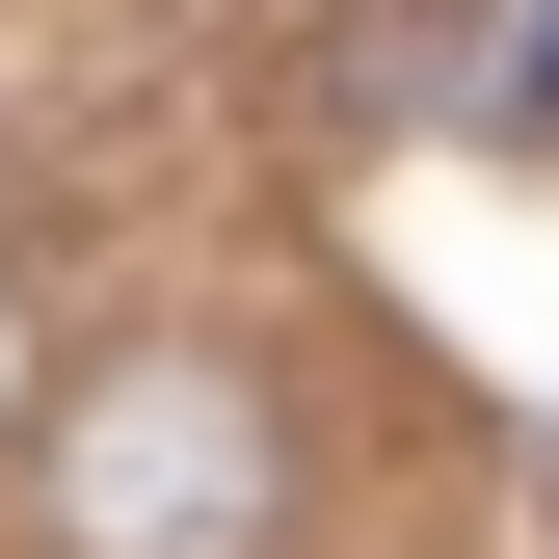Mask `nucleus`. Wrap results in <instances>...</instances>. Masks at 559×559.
<instances>
[{
  "mask_svg": "<svg viewBox=\"0 0 559 559\" xmlns=\"http://www.w3.org/2000/svg\"><path fill=\"white\" fill-rule=\"evenodd\" d=\"M27 533L53 559H266V400L240 373H107V400H53V453H27Z\"/></svg>",
  "mask_w": 559,
  "mask_h": 559,
  "instance_id": "obj_1",
  "label": "nucleus"
},
{
  "mask_svg": "<svg viewBox=\"0 0 559 559\" xmlns=\"http://www.w3.org/2000/svg\"><path fill=\"white\" fill-rule=\"evenodd\" d=\"M453 53H479V0H320V27H294V107L373 133V107H427Z\"/></svg>",
  "mask_w": 559,
  "mask_h": 559,
  "instance_id": "obj_2",
  "label": "nucleus"
}]
</instances>
